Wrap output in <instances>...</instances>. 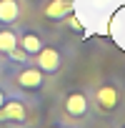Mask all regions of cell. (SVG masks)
Masks as SVG:
<instances>
[{"instance_id": "cell-10", "label": "cell", "mask_w": 125, "mask_h": 128, "mask_svg": "<svg viewBox=\"0 0 125 128\" xmlns=\"http://www.w3.org/2000/svg\"><path fill=\"white\" fill-rule=\"evenodd\" d=\"M8 58H10V60H15V63H28V58H30V55H28L20 45H15V48L8 53Z\"/></svg>"}, {"instance_id": "cell-3", "label": "cell", "mask_w": 125, "mask_h": 128, "mask_svg": "<svg viewBox=\"0 0 125 128\" xmlns=\"http://www.w3.org/2000/svg\"><path fill=\"white\" fill-rule=\"evenodd\" d=\"M33 58H35V66H38L45 76H55V73L60 70V66H62V53H60L58 48H50V45H43Z\"/></svg>"}, {"instance_id": "cell-4", "label": "cell", "mask_w": 125, "mask_h": 128, "mask_svg": "<svg viewBox=\"0 0 125 128\" xmlns=\"http://www.w3.org/2000/svg\"><path fill=\"white\" fill-rule=\"evenodd\" d=\"M28 118V106L20 98H5L0 106V123H23Z\"/></svg>"}, {"instance_id": "cell-9", "label": "cell", "mask_w": 125, "mask_h": 128, "mask_svg": "<svg viewBox=\"0 0 125 128\" xmlns=\"http://www.w3.org/2000/svg\"><path fill=\"white\" fill-rule=\"evenodd\" d=\"M15 45H18V33L10 28H0V53L8 55Z\"/></svg>"}, {"instance_id": "cell-5", "label": "cell", "mask_w": 125, "mask_h": 128, "mask_svg": "<svg viewBox=\"0 0 125 128\" xmlns=\"http://www.w3.org/2000/svg\"><path fill=\"white\" fill-rule=\"evenodd\" d=\"M15 83L23 90H40L43 83H45V73L38 66H28V63H25V68L15 76Z\"/></svg>"}, {"instance_id": "cell-7", "label": "cell", "mask_w": 125, "mask_h": 128, "mask_svg": "<svg viewBox=\"0 0 125 128\" xmlns=\"http://www.w3.org/2000/svg\"><path fill=\"white\" fill-rule=\"evenodd\" d=\"M18 45L33 58V55L43 48V38H40L38 33H33V30H23V33H18Z\"/></svg>"}, {"instance_id": "cell-6", "label": "cell", "mask_w": 125, "mask_h": 128, "mask_svg": "<svg viewBox=\"0 0 125 128\" xmlns=\"http://www.w3.org/2000/svg\"><path fill=\"white\" fill-rule=\"evenodd\" d=\"M73 8H75V0H48L43 15L48 20H62L68 13H73Z\"/></svg>"}, {"instance_id": "cell-8", "label": "cell", "mask_w": 125, "mask_h": 128, "mask_svg": "<svg viewBox=\"0 0 125 128\" xmlns=\"http://www.w3.org/2000/svg\"><path fill=\"white\" fill-rule=\"evenodd\" d=\"M20 18V3L18 0H0V25H13Z\"/></svg>"}, {"instance_id": "cell-12", "label": "cell", "mask_w": 125, "mask_h": 128, "mask_svg": "<svg viewBox=\"0 0 125 128\" xmlns=\"http://www.w3.org/2000/svg\"><path fill=\"white\" fill-rule=\"evenodd\" d=\"M5 98H8V96H5V90H3V88H0V106H3V103H5Z\"/></svg>"}, {"instance_id": "cell-11", "label": "cell", "mask_w": 125, "mask_h": 128, "mask_svg": "<svg viewBox=\"0 0 125 128\" xmlns=\"http://www.w3.org/2000/svg\"><path fill=\"white\" fill-rule=\"evenodd\" d=\"M62 20H65V25H68V28H70L73 33H83V25H80V20H78V18H75L73 13H68V15L62 18Z\"/></svg>"}, {"instance_id": "cell-2", "label": "cell", "mask_w": 125, "mask_h": 128, "mask_svg": "<svg viewBox=\"0 0 125 128\" xmlns=\"http://www.w3.org/2000/svg\"><path fill=\"white\" fill-rule=\"evenodd\" d=\"M62 108H65V113L73 118V120H83L90 116V96L85 90H70L65 96V103H62Z\"/></svg>"}, {"instance_id": "cell-1", "label": "cell", "mask_w": 125, "mask_h": 128, "mask_svg": "<svg viewBox=\"0 0 125 128\" xmlns=\"http://www.w3.org/2000/svg\"><path fill=\"white\" fill-rule=\"evenodd\" d=\"M93 103H95V108H98L100 116L118 113V108L123 106V90H120V86L115 80H103L95 88V93H93Z\"/></svg>"}]
</instances>
